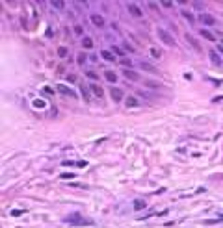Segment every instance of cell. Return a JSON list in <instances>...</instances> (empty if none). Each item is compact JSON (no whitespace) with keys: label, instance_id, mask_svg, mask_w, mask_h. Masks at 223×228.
<instances>
[{"label":"cell","instance_id":"6da1fadb","mask_svg":"<svg viewBox=\"0 0 223 228\" xmlns=\"http://www.w3.org/2000/svg\"><path fill=\"white\" fill-rule=\"evenodd\" d=\"M65 223H69V224H91V219L82 217L80 213H73V215L65 217Z\"/></svg>","mask_w":223,"mask_h":228},{"label":"cell","instance_id":"7a4b0ae2","mask_svg":"<svg viewBox=\"0 0 223 228\" xmlns=\"http://www.w3.org/2000/svg\"><path fill=\"white\" fill-rule=\"evenodd\" d=\"M158 37L162 39V43H164V45H167V47H177V41H175L171 35H169L166 30H158Z\"/></svg>","mask_w":223,"mask_h":228},{"label":"cell","instance_id":"3957f363","mask_svg":"<svg viewBox=\"0 0 223 228\" xmlns=\"http://www.w3.org/2000/svg\"><path fill=\"white\" fill-rule=\"evenodd\" d=\"M184 37H186V41H188V43H190V45H192V47H194L197 52H201V43H199V41H197V39H195L192 34H188V32H186V34H184Z\"/></svg>","mask_w":223,"mask_h":228},{"label":"cell","instance_id":"277c9868","mask_svg":"<svg viewBox=\"0 0 223 228\" xmlns=\"http://www.w3.org/2000/svg\"><path fill=\"white\" fill-rule=\"evenodd\" d=\"M126 9H129V11H130V15H132V17H143L141 9L138 8L136 4H132V2H130V4H126Z\"/></svg>","mask_w":223,"mask_h":228},{"label":"cell","instance_id":"5b68a950","mask_svg":"<svg viewBox=\"0 0 223 228\" xmlns=\"http://www.w3.org/2000/svg\"><path fill=\"white\" fill-rule=\"evenodd\" d=\"M110 95H112V99L115 102H121L123 100V91L119 87H110Z\"/></svg>","mask_w":223,"mask_h":228},{"label":"cell","instance_id":"8992f818","mask_svg":"<svg viewBox=\"0 0 223 228\" xmlns=\"http://www.w3.org/2000/svg\"><path fill=\"white\" fill-rule=\"evenodd\" d=\"M123 74H125L129 80H132V82H136L138 78H140V76H138V72H134V71H130V69H125V71H123Z\"/></svg>","mask_w":223,"mask_h":228},{"label":"cell","instance_id":"52a82bcc","mask_svg":"<svg viewBox=\"0 0 223 228\" xmlns=\"http://www.w3.org/2000/svg\"><path fill=\"white\" fill-rule=\"evenodd\" d=\"M91 23H93L95 26H99V28H102V26H104V19H102L101 15H91Z\"/></svg>","mask_w":223,"mask_h":228},{"label":"cell","instance_id":"ba28073f","mask_svg":"<svg viewBox=\"0 0 223 228\" xmlns=\"http://www.w3.org/2000/svg\"><path fill=\"white\" fill-rule=\"evenodd\" d=\"M140 67H141L143 71H147V72L156 74V67H153V65H151V63H147V61H141V63H140Z\"/></svg>","mask_w":223,"mask_h":228},{"label":"cell","instance_id":"9c48e42d","mask_svg":"<svg viewBox=\"0 0 223 228\" xmlns=\"http://www.w3.org/2000/svg\"><path fill=\"white\" fill-rule=\"evenodd\" d=\"M201 20H203V23L205 24H216V19L214 17H212V15H208V13H205V15H201Z\"/></svg>","mask_w":223,"mask_h":228},{"label":"cell","instance_id":"30bf717a","mask_svg":"<svg viewBox=\"0 0 223 228\" xmlns=\"http://www.w3.org/2000/svg\"><path fill=\"white\" fill-rule=\"evenodd\" d=\"M101 56H102V59H106V61H115V56H113L110 50H102Z\"/></svg>","mask_w":223,"mask_h":228},{"label":"cell","instance_id":"8fae6325","mask_svg":"<svg viewBox=\"0 0 223 228\" xmlns=\"http://www.w3.org/2000/svg\"><path fill=\"white\" fill-rule=\"evenodd\" d=\"M104 78L108 80L110 84H113L115 80H117V76H115V72H113V71H106V72H104Z\"/></svg>","mask_w":223,"mask_h":228},{"label":"cell","instance_id":"7c38bea8","mask_svg":"<svg viewBox=\"0 0 223 228\" xmlns=\"http://www.w3.org/2000/svg\"><path fill=\"white\" fill-rule=\"evenodd\" d=\"M91 91H93V95H97L99 99L104 95V93H102V87H101V85H97V84H91Z\"/></svg>","mask_w":223,"mask_h":228},{"label":"cell","instance_id":"4fadbf2b","mask_svg":"<svg viewBox=\"0 0 223 228\" xmlns=\"http://www.w3.org/2000/svg\"><path fill=\"white\" fill-rule=\"evenodd\" d=\"M82 47L84 48H93V39L91 37H82Z\"/></svg>","mask_w":223,"mask_h":228},{"label":"cell","instance_id":"5bb4252c","mask_svg":"<svg viewBox=\"0 0 223 228\" xmlns=\"http://www.w3.org/2000/svg\"><path fill=\"white\" fill-rule=\"evenodd\" d=\"M210 59H212V63H214V65H221V59H219V56L216 54V50H210Z\"/></svg>","mask_w":223,"mask_h":228},{"label":"cell","instance_id":"9a60e30c","mask_svg":"<svg viewBox=\"0 0 223 228\" xmlns=\"http://www.w3.org/2000/svg\"><path fill=\"white\" fill-rule=\"evenodd\" d=\"M201 35H203L205 39H208V41H216V35H214V34H210L208 30H201Z\"/></svg>","mask_w":223,"mask_h":228},{"label":"cell","instance_id":"2e32d148","mask_svg":"<svg viewBox=\"0 0 223 228\" xmlns=\"http://www.w3.org/2000/svg\"><path fill=\"white\" fill-rule=\"evenodd\" d=\"M143 84H145V85H149V87H153V89H160V87H162V85L158 84V82H153V80H145Z\"/></svg>","mask_w":223,"mask_h":228},{"label":"cell","instance_id":"e0dca14e","mask_svg":"<svg viewBox=\"0 0 223 228\" xmlns=\"http://www.w3.org/2000/svg\"><path fill=\"white\" fill-rule=\"evenodd\" d=\"M58 89H60L63 95H71V96H76V95H74V93L69 89V87H65V85H58Z\"/></svg>","mask_w":223,"mask_h":228},{"label":"cell","instance_id":"ac0fdd59","mask_svg":"<svg viewBox=\"0 0 223 228\" xmlns=\"http://www.w3.org/2000/svg\"><path fill=\"white\" fill-rule=\"evenodd\" d=\"M134 208H136V210H143V208H145V200H140V199L134 200Z\"/></svg>","mask_w":223,"mask_h":228},{"label":"cell","instance_id":"d6986e66","mask_svg":"<svg viewBox=\"0 0 223 228\" xmlns=\"http://www.w3.org/2000/svg\"><path fill=\"white\" fill-rule=\"evenodd\" d=\"M126 106H130V108H134V106H138V100L134 99V96H126Z\"/></svg>","mask_w":223,"mask_h":228},{"label":"cell","instance_id":"ffe728a7","mask_svg":"<svg viewBox=\"0 0 223 228\" xmlns=\"http://www.w3.org/2000/svg\"><path fill=\"white\" fill-rule=\"evenodd\" d=\"M119 63L123 65V67H125V69H130V65H132V61H130V59H126V58H123V59H121Z\"/></svg>","mask_w":223,"mask_h":228},{"label":"cell","instance_id":"44dd1931","mask_svg":"<svg viewBox=\"0 0 223 228\" xmlns=\"http://www.w3.org/2000/svg\"><path fill=\"white\" fill-rule=\"evenodd\" d=\"M52 6H54L56 9H63V8H65V4H63L61 0H54V2H52Z\"/></svg>","mask_w":223,"mask_h":228},{"label":"cell","instance_id":"7402d4cb","mask_svg":"<svg viewBox=\"0 0 223 228\" xmlns=\"http://www.w3.org/2000/svg\"><path fill=\"white\" fill-rule=\"evenodd\" d=\"M73 30H74V34H76V35H82V34H84V28H82L80 24H74Z\"/></svg>","mask_w":223,"mask_h":228},{"label":"cell","instance_id":"603a6c76","mask_svg":"<svg viewBox=\"0 0 223 228\" xmlns=\"http://www.w3.org/2000/svg\"><path fill=\"white\" fill-rule=\"evenodd\" d=\"M58 56L65 58V56H67V48H65V47H60V48H58Z\"/></svg>","mask_w":223,"mask_h":228},{"label":"cell","instance_id":"cb8c5ba5","mask_svg":"<svg viewBox=\"0 0 223 228\" xmlns=\"http://www.w3.org/2000/svg\"><path fill=\"white\" fill-rule=\"evenodd\" d=\"M86 76H88L89 80H97V78H99V76H97V72H93V71H88V72H86Z\"/></svg>","mask_w":223,"mask_h":228},{"label":"cell","instance_id":"d4e9b609","mask_svg":"<svg viewBox=\"0 0 223 228\" xmlns=\"http://www.w3.org/2000/svg\"><path fill=\"white\" fill-rule=\"evenodd\" d=\"M182 17H184V19H188V20H190V23H194V17H192V15H190L188 11H182Z\"/></svg>","mask_w":223,"mask_h":228},{"label":"cell","instance_id":"484cf974","mask_svg":"<svg viewBox=\"0 0 223 228\" xmlns=\"http://www.w3.org/2000/svg\"><path fill=\"white\" fill-rule=\"evenodd\" d=\"M84 61H86V56H84V54H78V63L82 65Z\"/></svg>","mask_w":223,"mask_h":228},{"label":"cell","instance_id":"4316f807","mask_svg":"<svg viewBox=\"0 0 223 228\" xmlns=\"http://www.w3.org/2000/svg\"><path fill=\"white\" fill-rule=\"evenodd\" d=\"M162 6H164V8H171V2H167V0H164V2H162Z\"/></svg>","mask_w":223,"mask_h":228},{"label":"cell","instance_id":"83f0119b","mask_svg":"<svg viewBox=\"0 0 223 228\" xmlns=\"http://www.w3.org/2000/svg\"><path fill=\"white\" fill-rule=\"evenodd\" d=\"M113 52H115V54H121V52H123V50H121V48H119V47H113Z\"/></svg>","mask_w":223,"mask_h":228}]
</instances>
